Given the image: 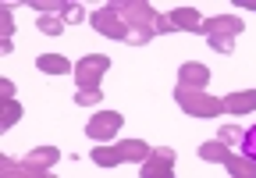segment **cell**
<instances>
[{
    "instance_id": "16",
    "label": "cell",
    "mask_w": 256,
    "mask_h": 178,
    "mask_svg": "<svg viewBox=\"0 0 256 178\" xmlns=\"http://www.w3.org/2000/svg\"><path fill=\"white\" fill-rule=\"evenodd\" d=\"M0 32H4V43H0V50L11 54V50H14V43H11V36H14V8H11V4L0 8Z\"/></svg>"
},
{
    "instance_id": "21",
    "label": "cell",
    "mask_w": 256,
    "mask_h": 178,
    "mask_svg": "<svg viewBox=\"0 0 256 178\" xmlns=\"http://www.w3.org/2000/svg\"><path fill=\"white\" fill-rule=\"evenodd\" d=\"M242 136H246V132H238L235 125H220V132H217V139H220L224 146H232V142H242Z\"/></svg>"
},
{
    "instance_id": "2",
    "label": "cell",
    "mask_w": 256,
    "mask_h": 178,
    "mask_svg": "<svg viewBox=\"0 0 256 178\" xmlns=\"http://www.w3.org/2000/svg\"><path fill=\"white\" fill-rule=\"evenodd\" d=\"M150 154H153V146H146L142 139H121L118 146H96V150H89V157H92V164H100V168H118V164H142V160H150Z\"/></svg>"
},
{
    "instance_id": "12",
    "label": "cell",
    "mask_w": 256,
    "mask_h": 178,
    "mask_svg": "<svg viewBox=\"0 0 256 178\" xmlns=\"http://www.w3.org/2000/svg\"><path fill=\"white\" fill-rule=\"evenodd\" d=\"M168 22H171V32H200L203 28V18L196 8H174L168 14Z\"/></svg>"
},
{
    "instance_id": "20",
    "label": "cell",
    "mask_w": 256,
    "mask_h": 178,
    "mask_svg": "<svg viewBox=\"0 0 256 178\" xmlns=\"http://www.w3.org/2000/svg\"><path fill=\"white\" fill-rule=\"evenodd\" d=\"M242 157H249L256 164V125L246 128V136H242Z\"/></svg>"
},
{
    "instance_id": "23",
    "label": "cell",
    "mask_w": 256,
    "mask_h": 178,
    "mask_svg": "<svg viewBox=\"0 0 256 178\" xmlns=\"http://www.w3.org/2000/svg\"><path fill=\"white\" fill-rule=\"evenodd\" d=\"M100 100H104L100 89H96V93H75V104L78 107H92V104H100Z\"/></svg>"
},
{
    "instance_id": "8",
    "label": "cell",
    "mask_w": 256,
    "mask_h": 178,
    "mask_svg": "<svg viewBox=\"0 0 256 178\" xmlns=\"http://www.w3.org/2000/svg\"><path fill=\"white\" fill-rule=\"evenodd\" d=\"M89 25L96 28V32H100V36H107V40H118V43H128V36H132V28H128L107 4L100 8V11H92L89 14Z\"/></svg>"
},
{
    "instance_id": "25",
    "label": "cell",
    "mask_w": 256,
    "mask_h": 178,
    "mask_svg": "<svg viewBox=\"0 0 256 178\" xmlns=\"http://www.w3.org/2000/svg\"><path fill=\"white\" fill-rule=\"evenodd\" d=\"M156 32H171V22H168V14H160V22H156Z\"/></svg>"
},
{
    "instance_id": "14",
    "label": "cell",
    "mask_w": 256,
    "mask_h": 178,
    "mask_svg": "<svg viewBox=\"0 0 256 178\" xmlns=\"http://www.w3.org/2000/svg\"><path fill=\"white\" fill-rule=\"evenodd\" d=\"M36 68L43 75H75V64L64 54H40L36 57Z\"/></svg>"
},
{
    "instance_id": "17",
    "label": "cell",
    "mask_w": 256,
    "mask_h": 178,
    "mask_svg": "<svg viewBox=\"0 0 256 178\" xmlns=\"http://www.w3.org/2000/svg\"><path fill=\"white\" fill-rule=\"evenodd\" d=\"M22 114H25V110H22L18 100H0V128L8 132L11 125H18V122H22Z\"/></svg>"
},
{
    "instance_id": "26",
    "label": "cell",
    "mask_w": 256,
    "mask_h": 178,
    "mask_svg": "<svg viewBox=\"0 0 256 178\" xmlns=\"http://www.w3.org/2000/svg\"><path fill=\"white\" fill-rule=\"evenodd\" d=\"M235 8H246V11H256V0H235Z\"/></svg>"
},
{
    "instance_id": "6",
    "label": "cell",
    "mask_w": 256,
    "mask_h": 178,
    "mask_svg": "<svg viewBox=\"0 0 256 178\" xmlns=\"http://www.w3.org/2000/svg\"><path fill=\"white\" fill-rule=\"evenodd\" d=\"M121 125H124V114L121 110H100V114H92L89 118V125H86V136L92 139V142H107V139H114L118 132H121Z\"/></svg>"
},
{
    "instance_id": "11",
    "label": "cell",
    "mask_w": 256,
    "mask_h": 178,
    "mask_svg": "<svg viewBox=\"0 0 256 178\" xmlns=\"http://www.w3.org/2000/svg\"><path fill=\"white\" fill-rule=\"evenodd\" d=\"M224 104V114H232V118H246L256 110V89H238V93H228L220 100Z\"/></svg>"
},
{
    "instance_id": "3",
    "label": "cell",
    "mask_w": 256,
    "mask_h": 178,
    "mask_svg": "<svg viewBox=\"0 0 256 178\" xmlns=\"http://www.w3.org/2000/svg\"><path fill=\"white\" fill-rule=\"evenodd\" d=\"M200 160L224 164L232 178H256V164H252L249 157H242V154H232L220 139H206V142L200 146Z\"/></svg>"
},
{
    "instance_id": "4",
    "label": "cell",
    "mask_w": 256,
    "mask_h": 178,
    "mask_svg": "<svg viewBox=\"0 0 256 178\" xmlns=\"http://www.w3.org/2000/svg\"><path fill=\"white\" fill-rule=\"evenodd\" d=\"M174 104L188 114V118H220L224 104L220 96H210L206 89H192V86H174Z\"/></svg>"
},
{
    "instance_id": "7",
    "label": "cell",
    "mask_w": 256,
    "mask_h": 178,
    "mask_svg": "<svg viewBox=\"0 0 256 178\" xmlns=\"http://www.w3.org/2000/svg\"><path fill=\"white\" fill-rule=\"evenodd\" d=\"M174 160H178V154L171 146H153L150 160L139 164V178H174Z\"/></svg>"
},
{
    "instance_id": "5",
    "label": "cell",
    "mask_w": 256,
    "mask_h": 178,
    "mask_svg": "<svg viewBox=\"0 0 256 178\" xmlns=\"http://www.w3.org/2000/svg\"><path fill=\"white\" fill-rule=\"evenodd\" d=\"M110 72V57L107 54H86L82 61H75V82L78 93H96L100 89V78Z\"/></svg>"
},
{
    "instance_id": "24",
    "label": "cell",
    "mask_w": 256,
    "mask_h": 178,
    "mask_svg": "<svg viewBox=\"0 0 256 178\" xmlns=\"http://www.w3.org/2000/svg\"><path fill=\"white\" fill-rule=\"evenodd\" d=\"M0 100H14V82L11 78H0Z\"/></svg>"
},
{
    "instance_id": "10",
    "label": "cell",
    "mask_w": 256,
    "mask_h": 178,
    "mask_svg": "<svg viewBox=\"0 0 256 178\" xmlns=\"http://www.w3.org/2000/svg\"><path fill=\"white\" fill-rule=\"evenodd\" d=\"M242 18H232V14H217V18H206L203 22V28H200V36H238L242 32Z\"/></svg>"
},
{
    "instance_id": "22",
    "label": "cell",
    "mask_w": 256,
    "mask_h": 178,
    "mask_svg": "<svg viewBox=\"0 0 256 178\" xmlns=\"http://www.w3.org/2000/svg\"><path fill=\"white\" fill-rule=\"evenodd\" d=\"M206 43H210L217 54H232V50H235V40H232V36H206Z\"/></svg>"
},
{
    "instance_id": "15",
    "label": "cell",
    "mask_w": 256,
    "mask_h": 178,
    "mask_svg": "<svg viewBox=\"0 0 256 178\" xmlns=\"http://www.w3.org/2000/svg\"><path fill=\"white\" fill-rule=\"evenodd\" d=\"M22 160H25V164H32V168H43V171H50V168L60 160V150H57V146H36V150H28Z\"/></svg>"
},
{
    "instance_id": "1",
    "label": "cell",
    "mask_w": 256,
    "mask_h": 178,
    "mask_svg": "<svg viewBox=\"0 0 256 178\" xmlns=\"http://www.w3.org/2000/svg\"><path fill=\"white\" fill-rule=\"evenodd\" d=\"M132 32H139V36H156V22H160V14H156V8L153 4H146V0H110L107 4Z\"/></svg>"
},
{
    "instance_id": "13",
    "label": "cell",
    "mask_w": 256,
    "mask_h": 178,
    "mask_svg": "<svg viewBox=\"0 0 256 178\" xmlns=\"http://www.w3.org/2000/svg\"><path fill=\"white\" fill-rule=\"evenodd\" d=\"M178 82L182 86H192V89H206L210 86V68L200 64V61H185L178 68Z\"/></svg>"
},
{
    "instance_id": "19",
    "label": "cell",
    "mask_w": 256,
    "mask_h": 178,
    "mask_svg": "<svg viewBox=\"0 0 256 178\" xmlns=\"http://www.w3.org/2000/svg\"><path fill=\"white\" fill-rule=\"evenodd\" d=\"M60 18L68 22V25H78V22L86 18V11H82V4H75V0H68V4H64V11H60Z\"/></svg>"
},
{
    "instance_id": "18",
    "label": "cell",
    "mask_w": 256,
    "mask_h": 178,
    "mask_svg": "<svg viewBox=\"0 0 256 178\" xmlns=\"http://www.w3.org/2000/svg\"><path fill=\"white\" fill-rule=\"evenodd\" d=\"M36 25H40V32H43V36H60L68 22H64L60 14H40V22H36Z\"/></svg>"
},
{
    "instance_id": "9",
    "label": "cell",
    "mask_w": 256,
    "mask_h": 178,
    "mask_svg": "<svg viewBox=\"0 0 256 178\" xmlns=\"http://www.w3.org/2000/svg\"><path fill=\"white\" fill-rule=\"evenodd\" d=\"M0 178H57V174L43 171V168H32L25 160H14V157H0Z\"/></svg>"
}]
</instances>
